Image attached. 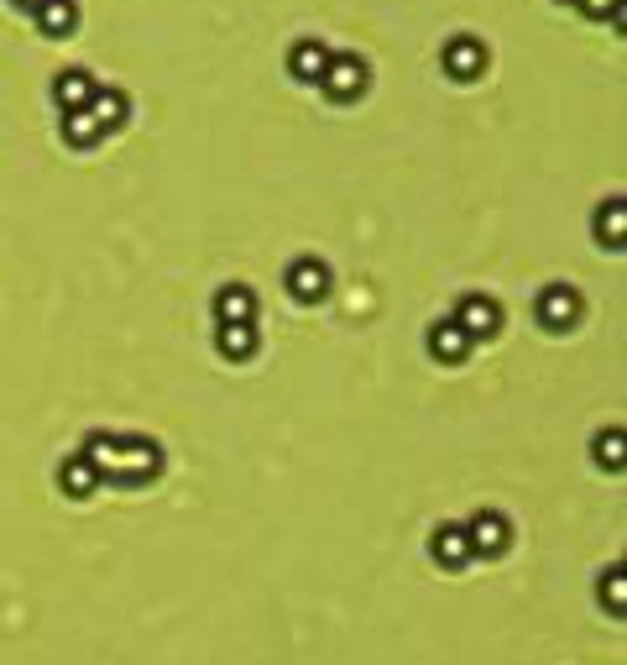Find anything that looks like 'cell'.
Returning a JSON list of instances; mask_svg holds the SVG:
<instances>
[{"instance_id":"1","label":"cell","mask_w":627,"mask_h":665,"mask_svg":"<svg viewBox=\"0 0 627 665\" xmlns=\"http://www.w3.org/2000/svg\"><path fill=\"white\" fill-rule=\"evenodd\" d=\"M84 456L99 466V483L116 487H141L162 472V445L147 435H89Z\"/></svg>"},{"instance_id":"2","label":"cell","mask_w":627,"mask_h":665,"mask_svg":"<svg viewBox=\"0 0 627 665\" xmlns=\"http://www.w3.org/2000/svg\"><path fill=\"white\" fill-rule=\"evenodd\" d=\"M366 84H372V74H366V63L355 59V53H330V68L319 74V89H325L334 105L361 101V95H366Z\"/></svg>"},{"instance_id":"3","label":"cell","mask_w":627,"mask_h":665,"mask_svg":"<svg viewBox=\"0 0 627 665\" xmlns=\"http://www.w3.org/2000/svg\"><path fill=\"white\" fill-rule=\"evenodd\" d=\"M455 325L466 330L470 341H491V336L502 330V309H497V299H487V294H466L460 309H455Z\"/></svg>"},{"instance_id":"4","label":"cell","mask_w":627,"mask_h":665,"mask_svg":"<svg viewBox=\"0 0 627 665\" xmlns=\"http://www.w3.org/2000/svg\"><path fill=\"white\" fill-rule=\"evenodd\" d=\"M466 540H470V556H508L512 545V525L502 519V514H476L466 525Z\"/></svg>"},{"instance_id":"5","label":"cell","mask_w":627,"mask_h":665,"mask_svg":"<svg viewBox=\"0 0 627 665\" xmlns=\"http://www.w3.org/2000/svg\"><path fill=\"white\" fill-rule=\"evenodd\" d=\"M95 89H99V80L89 68H63L59 80H53V105H59L63 116H68V110H89Z\"/></svg>"},{"instance_id":"6","label":"cell","mask_w":627,"mask_h":665,"mask_svg":"<svg viewBox=\"0 0 627 665\" xmlns=\"http://www.w3.org/2000/svg\"><path fill=\"white\" fill-rule=\"evenodd\" d=\"M288 294H294L298 304H319L330 294V267L319 263V257H298V263L288 267Z\"/></svg>"},{"instance_id":"7","label":"cell","mask_w":627,"mask_h":665,"mask_svg":"<svg viewBox=\"0 0 627 665\" xmlns=\"http://www.w3.org/2000/svg\"><path fill=\"white\" fill-rule=\"evenodd\" d=\"M539 320H544L549 330H570V325L581 320V294L565 288V283L544 288V294H539Z\"/></svg>"},{"instance_id":"8","label":"cell","mask_w":627,"mask_h":665,"mask_svg":"<svg viewBox=\"0 0 627 665\" xmlns=\"http://www.w3.org/2000/svg\"><path fill=\"white\" fill-rule=\"evenodd\" d=\"M481 68H487V48L476 38H455L450 48H445V74H450V80L470 84V80H481Z\"/></svg>"},{"instance_id":"9","label":"cell","mask_w":627,"mask_h":665,"mask_svg":"<svg viewBox=\"0 0 627 665\" xmlns=\"http://www.w3.org/2000/svg\"><path fill=\"white\" fill-rule=\"evenodd\" d=\"M470 346H476V341H470V336L455 320H434L429 325V357H434V362H450V367L466 362Z\"/></svg>"},{"instance_id":"10","label":"cell","mask_w":627,"mask_h":665,"mask_svg":"<svg viewBox=\"0 0 627 665\" xmlns=\"http://www.w3.org/2000/svg\"><path fill=\"white\" fill-rule=\"evenodd\" d=\"M330 68V48L319 38H304V42H294V53H288V74L294 80H304V84H319V74Z\"/></svg>"},{"instance_id":"11","label":"cell","mask_w":627,"mask_h":665,"mask_svg":"<svg viewBox=\"0 0 627 665\" xmlns=\"http://www.w3.org/2000/svg\"><path fill=\"white\" fill-rule=\"evenodd\" d=\"M429 556L439 566H450V571H460V566L470 561V540H466V525H439L429 540Z\"/></svg>"},{"instance_id":"12","label":"cell","mask_w":627,"mask_h":665,"mask_svg":"<svg viewBox=\"0 0 627 665\" xmlns=\"http://www.w3.org/2000/svg\"><path fill=\"white\" fill-rule=\"evenodd\" d=\"M215 315H220V325H252L256 320V294L246 288V283L220 288V294H215Z\"/></svg>"},{"instance_id":"13","label":"cell","mask_w":627,"mask_h":665,"mask_svg":"<svg viewBox=\"0 0 627 665\" xmlns=\"http://www.w3.org/2000/svg\"><path fill=\"white\" fill-rule=\"evenodd\" d=\"M59 487L68 493V498H89V493L99 487V466L89 462L84 451H74V456L59 466Z\"/></svg>"},{"instance_id":"14","label":"cell","mask_w":627,"mask_h":665,"mask_svg":"<svg viewBox=\"0 0 627 665\" xmlns=\"http://www.w3.org/2000/svg\"><path fill=\"white\" fill-rule=\"evenodd\" d=\"M89 116L99 122V131H120V126L131 122V101H126L120 89H105V84H99L95 101H89Z\"/></svg>"},{"instance_id":"15","label":"cell","mask_w":627,"mask_h":665,"mask_svg":"<svg viewBox=\"0 0 627 665\" xmlns=\"http://www.w3.org/2000/svg\"><path fill=\"white\" fill-rule=\"evenodd\" d=\"M32 17H38V27L47 32V38H68V32L78 27V6L74 0H42Z\"/></svg>"},{"instance_id":"16","label":"cell","mask_w":627,"mask_h":665,"mask_svg":"<svg viewBox=\"0 0 627 665\" xmlns=\"http://www.w3.org/2000/svg\"><path fill=\"white\" fill-rule=\"evenodd\" d=\"M215 346H220V357H231V362H252L256 357V330L252 325H220Z\"/></svg>"},{"instance_id":"17","label":"cell","mask_w":627,"mask_h":665,"mask_svg":"<svg viewBox=\"0 0 627 665\" xmlns=\"http://www.w3.org/2000/svg\"><path fill=\"white\" fill-rule=\"evenodd\" d=\"M596 236H602V246H612V252H623V242H627V215H623V200H607L602 210H596Z\"/></svg>"},{"instance_id":"18","label":"cell","mask_w":627,"mask_h":665,"mask_svg":"<svg viewBox=\"0 0 627 665\" xmlns=\"http://www.w3.org/2000/svg\"><path fill=\"white\" fill-rule=\"evenodd\" d=\"M99 137H105V131H99V122L89 110H68V116H63V141H68V147L84 152V147H95Z\"/></svg>"},{"instance_id":"19","label":"cell","mask_w":627,"mask_h":665,"mask_svg":"<svg viewBox=\"0 0 627 665\" xmlns=\"http://www.w3.org/2000/svg\"><path fill=\"white\" fill-rule=\"evenodd\" d=\"M596 462L607 466V472H623V430H612V435H596Z\"/></svg>"},{"instance_id":"20","label":"cell","mask_w":627,"mask_h":665,"mask_svg":"<svg viewBox=\"0 0 627 665\" xmlns=\"http://www.w3.org/2000/svg\"><path fill=\"white\" fill-rule=\"evenodd\" d=\"M607 598H612V608L623 613V566H612L607 577H602V603H607Z\"/></svg>"},{"instance_id":"21","label":"cell","mask_w":627,"mask_h":665,"mask_svg":"<svg viewBox=\"0 0 627 665\" xmlns=\"http://www.w3.org/2000/svg\"><path fill=\"white\" fill-rule=\"evenodd\" d=\"M575 6H581V11H586V17H617V0H575Z\"/></svg>"},{"instance_id":"22","label":"cell","mask_w":627,"mask_h":665,"mask_svg":"<svg viewBox=\"0 0 627 665\" xmlns=\"http://www.w3.org/2000/svg\"><path fill=\"white\" fill-rule=\"evenodd\" d=\"M17 6H21V11H38V6H42V0H17Z\"/></svg>"}]
</instances>
